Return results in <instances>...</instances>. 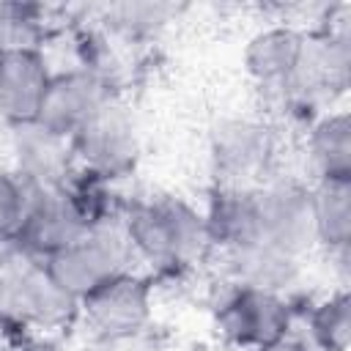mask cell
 Instances as JSON below:
<instances>
[{
    "instance_id": "1",
    "label": "cell",
    "mask_w": 351,
    "mask_h": 351,
    "mask_svg": "<svg viewBox=\"0 0 351 351\" xmlns=\"http://www.w3.org/2000/svg\"><path fill=\"white\" fill-rule=\"evenodd\" d=\"M121 228L134 261L151 269V280H181L211 255L203 208L176 192L126 200Z\"/></svg>"
},
{
    "instance_id": "2",
    "label": "cell",
    "mask_w": 351,
    "mask_h": 351,
    "mask_svg": "<svg viewBox=\"0 0 351 351\" xmlns=\"http://www.w3.org/2000/svg\"><path fill=\"white\" fill-rule=\"evenodd\" d=\"M77 321L80 302L49 277L41 261L19 252L0 274V329L8 340L52 337L74 329Z\"/></svg>"
},
{
    "instance_id": "3",
    "label": "cell",
    "mask_w": 351,
    "mask_h": 351,
    "mask_svg": "<svg viewBox=\"0 0 351 351\" xmlns=\"http://www.w3.org/2000/svg\"><path fill=\"white\" fill-rule=\"evenodd\" d=\"M74 165L110 184L129 178L143 156L140 126L123 93L110 96L71 137Z\"/></svg>"
},
{
    "instance_id": "4",
    "label": "cell",
    "mask_w": 351,
    "mask_h": 351,
    "mask_svg": "<svg viewBox=\"0 0 351 351\" xmlns=\"http://www.w3.org/2000/svg\"><path fill=\"white\" fill-rule=\"evenodd\" d=\"M208 162L217 186H255L277 162L274 129L252 115H222L208 126Z\"/></svg>"
},
{
    "instance_id": "5",
    "label": "cell",
    "mask_w": 351,
    "mask_h": 351,
    "mask_svg": "<svg viewBox=\"0 0 351 351\" xmlns=\"http://www.w3.org/2000/svg\"><path fill=\"white\" fill-rule=\"evenodd\" d=\"M250 195H252V236L244 244L261 241L304 261L307 252L315 247L310 186L293 176H271L263 184H255Z\"/></svg>"
},
{
    "instance_id": "6",
    "label": "cell",
    "mask_w": 351,
    "mask_h": 351,
    "mask_svg": "<svg viewBox=\"0 0 351 351\" xmlns=\"http://www.w3.org/2000/svg\"><path fill=\"white\" fill-rule=\"evenodd\" d=\"M222 285L214 304V329L230 348L258 351L293 332L296 307L288 296L247 285Z\"/></svg>"
},
{
    "instance_id": "7",
    "label": "cell",
    "mask_w": 351,
    "mask_h": 351,
    "mask_svg": "<svg viewBox=\"0 0 351 351\" xmlns=\"http://www.w3.org/2000/svg\"><path fill=\"white\" fill-rule=\"evenodd\" d=\"M134 255L123 236L121 219L101 222L80 236L74 244L63 247L52 258L41 261L49 277L77 302L101 288L107 280L129 271Z\"/></svg>"
},
{
    "instance_id": "8",
    "label": "cell",
    "mask_w": 351,
    "mask_h": 351,
    "mask_svg": "<svg viewBox=\"0 0 351 351\" xmlns=\"http://www.w3.org/2000/svg\"><path fill=\"white\" fill-rule=\"evenodd\" d=\"M154 321V280L151 274L123 271L80 302L77 326L88 343H110L151 329Z\"/></svg>"
},
{
    "instance_id": "9",
    "label": "cell",
    "mask_w": 351,
    "mask_h": 351,
    "mask_svg": "<svg viewBox=\"0 0 351 351\" xmlns=\"http://www.w3.org/2000/svg\"><path fill=\"white\" fill-rule=\"evenodd\" d=\"M90 230L88 217L80 211L74 197L69 195L66 184L60 189H41L33 186V197L27 214L14 236L19 252L33 261H47L63 247L74 244L80 236Z\"/></svg>"
},
{
    "instance_id": "10",
    "label": "cell",
    "mask_w": 351,
    "mask_h": 351,
    "mask_svg": "<svg viewBox=\"0 0 351 351\" xmlns=\"http://www.w3.org/2000/svg\"><path fill=\"white\" fill-rule=\"evenodd\" d=\"M110 96H115V90L93 71L82 66L58 69L52 71V80L36 112V123L69 140Z\"/></svg>"
},
{
    "instance_id": "11",
    "label": "cell",
    "mask_w": 351,
    "mask_h": 351,
    "mask_svg": "<svg viewBox=\"0 0 351 351\" xmlns=\"http://www.w3.org/2000/svg\"><path fill=\"white\" fill-rule=\"evenodd\" d=\"M5 143L11 156V170L33 186L60 189L77 170L69 140L47 132L36 121L5 126Z\"/></svg>"
},
{
    "instance_id": "12",
    "label": "cell",
    "mask_w": 351,
    "mask_h": 351,
    "mask_svg": "<svg viewBox=\"0 0 351 351\" xmlns=\"http://www.w3.org/2000/svg\"><path fill=\"white\" fill-rule=\"evenodd\" d=\"M52 66L44 49L0 52V121L3 126L30 123L41 107Z\"/></svg>"
},
{
    "instance_id": "13",
    "label": "cell",
    "mask_w": 351,
    "mask_h": 351,
    "mask_svg": "<svg viewBox=\"0 0 351 351\" xmlns=\"http://www.w3.org/2000/svg\"><path fill=\"white\" fill-rule=\"evenodd\" d=\"M304 44V30L293 25H269L250 36L241 63L247 77L271 99L277 101L285 85L291 82L299 55Z\"/></svg>"
},
{
    "instance_id": "14",
    "label": "cell",
    "mask_w": 351,
    "mask_h": 351,
    "mask_svg": "<svg viewBox=\"0 0 351 351\" xmlns=\"http://www.w3.org/2000/svg\"><path fill=\"white\" fill-rule=\"evenodd\" d=\"M222 280L230 285H247L271 293H288L302 280V258H293L269 244L252 241L230 250H219Z\"/></svg>"
},
{
    "instance_id": "15",
    "label": "cell",
    "mask_w": 351,
    "mask_h": 351,
    "mask_svg": "<svg viewBox=\"0 0 351 351\" xmlns=\"http://www.w3.org/2000/svg\"><path fill=\"white\" fill-rule=\"evenodd\" d=\"M310 214L315 247H321L346 277L351 244V181H313Z\"/></svg>"
},
{
    "instance_id": "16",
    "label": "cell",
    "mask_w": 351,
    "mask_h": 351,
    "mask_svg": "<svg viewBox=\"0 0 351 351\" xmlns=\"http://www.w3.org/2000/svg\"><path fill=\"white\" fill-rule=\"evenodd\" d=\"M304 156L315 181H351V118L346 110H324L310 121Z\"/></svg>"
},
{
    "instance_id": "17",
    "label": "cell",
    "mask_w": 351,
    "mask_h": 351,
    "mask_svg": "<svg viewBox=\"0 0 351 351\" xmlns=\"http://www.w3.org/2000/svg\"><path fill=\"white\" fill-rule=\"evenodd\" d=\"M96 14H99L96 25L110 38L137 44L165 30L178 16V8L170 3H110V5H99Z\"/></svg>"
},
{
    "instance_id": "18",
    "label": "cell",
    "mask_w": 351,
    "mask_h": 351,
    "mask_svg": "<svg viewBox=\"0 0 351 351\" xmlns=\"http://www.w3.org/2000/svg\"><path fill=\"white\" fill-rule=\"evenodd\" d=\"M304 337L318 351H348L351 340V299L346 285L329 291L326 296L307 304L302 313Z\"/></svg>"
},
{
    "instance_id": "19",
    "label": "cell",
    "mask_w": 351,
    "mask_h": 351,
    "mask_svg": "<svg viewBox=\"0 0 351 351\" xmlns=\"http://www.w3.org/2000/svg\"><path fill=\"white\" fill-rule=\"evenodd\" d=\"M52 36L55 25L47 19V8L27 3H0V52L44 49V41Z\"/></svg>"
},
{
    "instance_id": "20",
    "label": "cell",
    "mask_w": 351,
    "mask_h": 351,
    "mask_svg": "<svg viewBox=\"0 0 351 351\" xmlns=\"http://www.w3.org/2000/svg\"><path fill=\"white\" fill-rule=\"evenodd\" d=\"M33 197V184L19 178L11 167H0V236L14 239Z\"/></svg>"
},
{
    "instance_id": "21",
    "label": "cell",
    "mask_w": 351,
    "mask_h": 351,
    "mask_svg": "<svg viewBox=\"0 0 351 351\" xmlns=\"http://www.w3.org/2000/svg\"><path fill=\"white\" fill-rule=\"evenodd\" d=\"M90 351H167V346L159 335H154V329H145L132 337H121L110 343H90Z\"/></svg>"
},
{
    "instance_id": "22",
    "label": "cell",
    "mask_w": 351,
    "mask_h": 351,
    "mask_svg": "<svg viewBox=\"0 0 351 351\" xmlns=\"http://www.w3.org/2000/svg\"><path fill=\"white\" fill-rule=\"evenodd\" d=\"M258 351H318L304 335H296V332H291L288 337H282V340H277V343H271V346H263V348H258Z\"/></svg>"
},
{
    "instance_id": "23",
    "label": "cell",
    "mask_w": 351,
    "mask_h": 351,
    "mask_svg": "<svg viewBox=\"0 0 351 351\" xmlns=\"http://www.w3.org/2000/svg\"><path fill=\"white\" fill-rule=\"evenodd\" d=\"M3 351H60L52 337H16Z\"/></svg>"
},
{
    "instance_id": "24",
    "label": "cell",
    "mask_w": 351,
    "mask_h": 351,
    "mask_svg": "<svg viewBox=\"0 0 351 351\" xmlns=\"http://www.w3.org/2000/svg\"><path fill=\"white\" fill-rule=\"evenodd\" d=\"M16 255H19V247L14 244V239H3L0 236V274L16 261Z\"/></svg>"
}]
</instances>
